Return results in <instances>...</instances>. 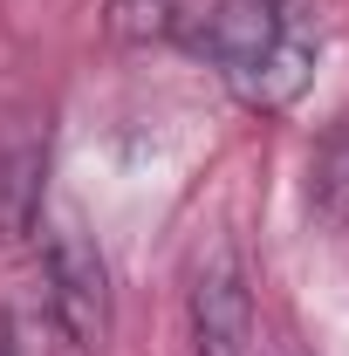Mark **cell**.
Returning <instances> with one entry per match:
<instances>
[{"mask_svg":"<svg viewBox=\"0 0 349 356\" xmlns=\"http://www.w3.org/2000/svg\"><path fill=\"white\" fill-rule=\"evenodd\" d=\"M42 274H48V315L62 329L69 350L96 356L110 343V322H117V295H110V267L96 254L76 220H55L48 226V254H42Z\"/></svg>","mask_w":349,"mask_h":356,"instance_id":"2","label":"cell"},{"mask_svg":"<svg viewBox=\"0 0 349 356\" xmlns=\"http://www.w3.org/2000/svg\"><path fill=\"white\" fill-rule=\"evenodd\" d=\"M103 28H110V42H124V48H151L178 28V0H110Z\"/></svg>","mask_w":349,"mask_h":356,"instance_id":"6","label":"cell"},{"mask_svg":"<svg viewBox=\"0 0 349 356\" xmlns=\"http://www.w3.org/2000/svg\"><path fill=\"white\" fill-rule=\"evenodd\" d=\"M274 356H308V350H295V336H281V350H274Z\"/></svg>","mask_w":349,"mask_h":356,"instance_id":"8","label":"cell"},{"mask_svg":"<svg viewBox=\"0 0 349 356\" xmlns=\"http://www.w3.org/2000/svg\"><path fill=\"white\" fill-rule=\"evenodd\" d=\"M48 192V131L7 124L0 131V240H28Z\"/></svg>","mask_w":349,"mask_h":356,"instance_id":"4","label":"cell"},{"mask_svg":"<svg viewBox=\"0 0 349 356\" xmlns=\"http://www.w3.org/2000/svg\"><path fill=\"white\" fill-rule=\"evenodd\" d=\"M0 356H21V343H14V322L0 315Z\"/></svg>","mask_w":349,"mask_h":356,"instance_id":"7","label":"cell"},{"mask_svg":"<svg viewBox=\"0 0 349 356\" xmlns=\"http://www.w3.org/2000/svg\"><path fill=\"white\" fill-rule=\"evenodd\" d=\"M254 295L233 247H213L192 274V356H254Z\"/></svg>","mask_w":349,"mask_h":356,"instance_id":"3","label":"cell"},{"mask_svg":"<svg viewBox=\"0 0 349 356\" xmlns=\"http://www.w3.org/2000/svg\"><path fill=\"white\" fill-rule=\"evenodd\" d=\"M308 206H315L322 226H349V124H336L315 144V158H308Z\"/></svg>","mask_w":349,"mask_h":356,"instance_id":"5","label":"cell"},{"mask_svg":"<svg viewBox=\"0 0 349 356\" xmlns=\"http://www.w3.org/2000/svg\"><path fill=\"white\" fill-rule=\"evenodd\" d=\"M192 48L226 76L247 110H288L315 83L322 28L295 0H213V14L192 28Z\"/></svg>","mask_w":349,"mask_h":356,"instance_id":"1","label":"cell"}]
</instances>
